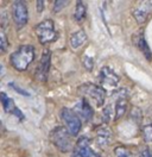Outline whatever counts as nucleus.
Here are the masks:
<instances>
[{
  "label": "nucleus",
  "mask_w": 152,
  "mask_h": 157,
  "mask_svg": "<svg viewBox=\"0 0 152 157\" xmlns=\"http://www.w3.org/2000/svg\"><path fill=\"white\" fill-rule=\"evenodd\" d=\"M35 59V48L32 45H21L10 56L11 66L18 71H24Z\"/></svg>",
  "instance_id": "1"
},
{
  "label": "nucleus",
  "mask_w": 152,
  "mask_h": 157,
  "mask_svg": "<svg viewBox=\"0 0 152 157\" xmlns=\"http://www.w3.org/2000/svg\"><path fill=\"white\" fill-rule=\"evenodd\" d=\"M50 140L62 152H69L74 147L70 132L63 126L55 128L50 132Z\"/></svg>",
  "instance_id": "2"
},
{
  "label": "nucleus",
  "mask_w": 152,
  "mask_h": 157,
  "mask_svg": "<svg viewBox=\"0 0 152 157\" xmlns=\"http://www.w3.org/2000/svg\"><path fill=\"white\" fill-rule=\"evenodd\" d=\"M35 32L37 35L38 40L42 44H49L57 39V32L55 30L54 21L51 19H45L35 26Z\"/></svg>",
  "instance_id": "3"
},
{
  "label": "nucleus",
  "mask_w": 152,
  "mask_h": 157,
  "mask_svg": "<svg viewBox=\"0 0 152 157\" xmlns=\"http://www.w3.org/2000/svg\"><path fill=\"white\" fill-rule=\"evenodd\" d=\"M78 92L87 98L92 99L97 107H102L106 100V89L94 83H83L78 87Z\"/></svg>",
  "instance_id": "4"
},
{
  "label": "nucleus",
  "mask_w": 152,
  "mask_h": 157,
  "mask_svg": "<svg viewBox=\"0 0 152 157\" xmlns=\"http://www.w3.org/2000/svg\"><path fill=\"white\" fill-rule=\"evenodd\" d=\"M61 118L63 123L66 124V130L70 132L71 136H77L80 130L82 128V123L80 117L76 114V112L71 108H62L61 109Z\"/></svg>",
  "instance_id": "5"
},
{
  "label": "nucleus",
  "mask_w": 152,
  "mask_h": 157,
  "mask_svg": "<svg viewBox=\"0 0 152 157\" xmlns=\"http://www.w3.org/2000/svg\"><path fill=\"white\" fill-rule=\"evenodd\" d=\"M12 17L17 29H21L26 25L28 20V7L24 1H14L12 5Z\"/></svg>",
  "instance_id": "6"
},
{
  "label": "nucleus",
  "mask_w": 152,
  "mask_h": 157,
  "mask_svg": "<svg viewBox=\"0 0 152 157\" xmlns=\"http://www.w3.org/2000/svg\"><path fill=\"white\" fill-rule=\"evenodd\" d=\"M152 12V1H140L138 5L133 9V16L134 19L139 25L145 24Z\"/></svg>",
  "instance_id": "7"
},
{
  "label": "nucleus",
  "mask_w": 152,
  "mask_h": 157,
  "mask_svg": "<svg viewBox=\"0 0 152 157\" xmlns=\"http://www.w3.org/2000/svg\"><path fill=\"white\" fill-rule=\"evenodd\" d=\"M50 64H51V52L50 50L45 49L43 51L42 59L39 61L37 69H36V78L38 81L45 82L48 78V74L50 70Z\"/></svg>",
  "instance_id": "8"
},
{
  "label": "nucleus",
  "mask_w": 152,
  "mask_h": 157,
  "mask_svg": "<svg viewBox=\"0 0 152 157\" xmlns=\"http://www.w3.org/2000/svg\"><path fill=\"white\" fill-rule=\"evenodd\" d=\"M119 76L113 69L109 67H104L100 70V83L102 85L104 88H115L119 83Z\"/></svg>",
  "instance_id": "9"
},
{
  "label": "nucleus",
  "mask_w": 152,
  "mask_h": 157,
  "mask_svg": "<svg viewBox=\"0 0 152 157\" xmlns=\"http://www.w3.org/2000/svg\"><path fill=\"white\" fill-rule=\"evenodd\" d=\"M119 95L115 99V104H114V120H118L123 117L127 111V95H126V90L121 89L119 93Z\"/></svg>",
  "instance_id": "10"
},
{
  "label": "nucleus",
  "mask_w": 152,
  "mask_h": 157,
  "mask_svg": "<svg viewBox=\"0 0 152 157\" xmlns=\"http://www.w3.org/2000/svg\"><path fill=\"white\" fill-rule=\"evenodd\" d=\"M74 152L81 157H97L93 151V149L90 147L89 139L86 137H80L77 139L74 147Z\"/></svg>",
  "instance_id": "11"
},
{
  "label": "nucleus",
  "mask_w": 152,
  "mask_h": 157,
  "mask_svg": "<svg viewBox=\"0 0 152 157\" xmlns=\"http://www.w3.org/2000/svg\"><path fill=\"white\" fill-rule=\"evenodd\" d=\"M0 99H1L2 107H4V109H5L7 113L13 114L14 117H17L18 119H24V114H23V113H21V111L16 106V104H14L13 99L10 98L9 95H7L6 93H4V92L1 93Z\"/></svg>",
  "instance_id": "12"
},
{
  "label": "nucleus",
  "mask_w": 152,
  "mask_h": 157,
  "mask_svg": "<svg viewBox=\"0 0 152 157\" xmlns=\"http://www.w3.org/2000/svg\"><path fill=\"white\" fill-rule=\"evenodd\" d=\"M95 132H96V140H97V144H99V145H101V147H104L111 144V140H112V131H111V128H108L106 124L96 126Z\"/></svg>",
  "instance_id": "13"
},
{
  "label": "nucleus",
  "mask_w": 152,
  "mask_h": 157,
  "mask_svg": "<svg viewBox=\"0 0 152 157\" xmlns=\"http://www.w3.org/2000/svg\"><path fill=\"white\" fill-rule=\"evenodd\" d=\"M74 111L76 112V114L78 117H81L85 120H90L93 116H94V112H93V108L92 106L88 104V101L86 99H82L74 108Z\"/></svg>",
  "instance_id": "14"
},
{
  "label": "nucleus",
  "mask_w": 152,
  "mask_h": 157,
  "mask_svg": "<svg viewBox=\"0 0 152 157\" xmlns=\"http://www.w3.org/2000/svg\"><path fill=\"white\" fill-rule=\"evenodd\" d=\"M132 40L134 42V44L137 45V48L142 52V55L150 61L151 59V50L149 48V45H147L146 40L144 38V36L142 35H134Z\"/></svg>",
  "instance_id": "15"
},
{
  "label": "nucleus",
  "mask_w": 152,
  "mask_h": 157,
  "mask_svg": "<svg viewBox=\"0 0 152 157\" xmlns=\"http://www.w3.org/2000/svg\"><path fill=\"white\" fill-rule=\"evenodd\" d=\"M87 38L88 37H87L86 31L78 30V31H76V32H74L71 35V37H70V45L73 47V49H78L87 40Z\"/></svg>",
  "instance_id": "16"
},
{
  "label": "nucleus",
  "mask_w": 152,
  "mask_h": 157,
  "mask_svg": "<svg viewBox=\"0 0 152 157\" xmlns=\"http://www.w3.org/2000/svg\"><path fill=\"white\" fill-rule=\"evenodd\" d=\"M86 16H87V6L85 5V2L77 1L75 6V12H74V19L77 23H81L86 18Z\"/></svg>",
  "instance_id": "17"
},
{
  "label": "nucleus",
  "mask_w": 152,
  "mask_h": 157,
  "mask_svg": "<svg viewBox=\"0 0 152 157\" xmlns=\"http://www.w3.org/2000/svg\"><path fill=\"white\" fill-rule=\"evenodd\" d=\"M142 138L146 143L152 144V124H147L142 128Z\"/></svg>",
  "instance_id": "18"
},
{
  "label": "nucleus",
  "mask_w": 152,
  "mask_h": 157,
  "mask_svg": "<svg viewBox=\"0 0 152 157\" xmlns=\"http://www.w3.org/2000/svg\"><path fill=\"white\" fill-rule=\"evenodd\" d=\"M114 154H115V157H132L131 156V154H130V151L124 147H115Z\"/></svg>",
  "instance_id": "19"
},
{
  "label": "nucleus",
  "mask_w": 152,
  "mask_h": 157,
  "mask_svg": "<svg viewBox=\"0 0 152 157\" xmlns=\"http://www.w3.org/2000/svg\"><path fill=\"white\" fill-rule=\"evenodd\" d=\"M7 47H9L7 37H6L5 32L1 31V32H0V50H1V52H5V50L7 49Z\"/></svg>",
  "instance_id": "20"
},
{
  "label": "nucleus",
  "mask_w": 152,
  "mask_h": 157,
  "mask_svg": "<svg viewBox=\"0 0 152 157\" xmlns=\"http://www.w3.org/2000/svg\"><path fill=\"white\" fill-rule=\"evenodd\" d=\"M69 4V1H61V0H57L54 1V13H58L66 7V5Z\"/></svg>",
  "instance_id": "21"
},
{
  "label": "nucleus",
  "mask_w": 152,
  "mask_h": 157,
  "mask_svg": "<svg viewBox=\"0 0 152 157\" xmlns=\"http://www.w3.org/2000/svg\"><path fill=\"white\" fill-rule=\"evenodd\" d=\"M82 62H83V66L87 70H92L93 69V66H94V59H92L90 56L88 55H85L83 59H82Z\"/></svg>",
  "instance_id": "22"
},
{
  "label": "nucleus",
  "mask_w": 152,
  "mask_h": 157,
  "mask_svg": "<svg viewBox=\"0 0 152 157\" xmlns=\"http://www.w3.org/2000/svg\"><path fill=\"white\" fill-rule=\"evenodd\" d=\"M139 157H152V151L149 147H142L139 151Z\"/></svg>",
  "instance_id": "23"
},
{
  "label": "nucleus",
  "mask_w": 152,
  "mask_h": 157,
  "mask_svg": "<svg viewBox=\"0 0 152 157\" xmlns=\"http://www.w3.org/2000/svg\"><path fill=\"white\" fill-rule=\"evenodd\" d=\"M10 86H11L12 88L16 89L17 92H19V93H21V94H23L24 97H30V93H28V92H26V90H24V89H21V88H19V87H17V86H16L14 83H10Z\"/></svg>",
  "instance_id": "24"
},
{
  "label": "nucleus",
  "mask_w": 152,
  "mask_h": 157,
  "mask_svg": "<svg viewBox=\"0 0 152 157\" xmlns=\"http://www.w3.org/2000/svg\"><path fill=\"white\" fill-rule=\"evenodd\" d=\"M36 6H37V12H42V11L44 10V6H45V2H44V1H37V4H36Z\"/></svg>",
  "instance_id": "25"
}]
</instances>
